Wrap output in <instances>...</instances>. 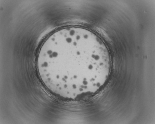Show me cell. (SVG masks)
<instances>
[{
    "mask_svg": "<svg viewBox=\"0 0 155 124\" xmlns=\"http://www.w3.org/2000/svg\"><path fill=\"white\" fill-rule=\"evenodd\" d=\"M89 37L65 33L52 38L41 49L37 64L42 81L60 97L75 99L93 94L106 81L108 53Z\"/></svg>",
    "mask_w": 155,
    "mask_h": 124,
    "instance_id": "1",
    "label": "cell"
}]
</instances>
